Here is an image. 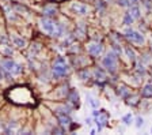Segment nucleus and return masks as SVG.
Masks as SVG:
<instances>
[{
    "mask_svg": "<svg viewBox=\"0 0 152 135\" xmlns=\"http://www.w3.org/2000/svg\"><path fill=\"white\" fill-rule=\"evenodd\" d=\"M39 23H41V27L44 30V33H46L50 37H60L63 34V26L58 22H56L54 19H52L50 16L41 18Z\"/></svg>",
    "mask_w": 152,
    "mask_h": 135,
    "instance_id": "f257e3e1",
    "label": "nucleus"
},
{
    "mask_svg": "<svg viewBox=\"0 0 152 135\" xmlns=\"http://www.w3.org/2000/svg\"><path fill=\"white\" fill-rule=\"evenodd\" d=\"M53 77L54 78H63L65 75H68L69 72V67L66 66V61L64 58H57L54 60V64H53Z\"/></svg>",
    "mask_w": 152,
    "mask_h": 135,
    "instance_id": "f03ea898",
    "label": "nucleus"
},
{
    "mask_svg": "<svg viewBox=\"0 0 152 135\" xmlns=\"http://www.w3.org/2000/svg\"><path fill=\"white\" fill-rule=\"evenodd\" d=\"M0 66H1V68L4 70L6 77H8V75H18L22 72V67H20L18 63H15L14 60H11V59H4V60H1Z\"/></svg>",
    "mask_w": 152,
    "mask_h": 135,
    "instance_id": "7ed1b4c3",
    "label": "nucleus"
},
{
    "mask_svg": "<svg viewBox=\"0 0 152 135\" xmlns=\"http://www.w3.org/2000/svg\"><path fill=\"white\" fill-rule=\"evenodd\" d=\"M117 53L115 52H109L107 55L103 58V66L104 68H107L109 72H115L117 71Z\"/></svg>",
    "mask_w": 152,
    "mask_h": 135,
    "instance_id": "20e7f679",
    "label": "nucleus"
},
{
    "mask_svg": "<svg viewBox=\"0 0 152 135\" xmlns=\"http://www.w3.org/2000/svg\"><path fill=\"white\" fill-rule=\"evenodd\" d=\"M125 37H126L129 41L134 42V44H142V42H144V37H142V34H140L139 32H134V30H132V29L126 30Z\"/></svg>",
    "mask_w": 152,
    "mask_h": 135,
    "instance_id": "39448f33",
    "label": "nucleus"
},
{
    "mask_svg": "<svg viewBox=\"0 0 152 135\" xmlns=\"http://www.w3.org/2000/svg\"><path fill=\"white\" fill-rule=\"evenodd\" d=\"M103 51V46L102 44H98V42H91L88 45V53L92 56H99Z\"/></svg>",
    "mask_w": 152,
    "mask_h": 135,
    "instance_id": "423d86ee",
    "label": "nucleus"
},
{
    "mask_svg": "<svg viewBox=\"0 0 152 135\" xmlns=\"http://www.w3.org/2000/svg\"><path fill=\"white\" fill-rule=\"evenodd\" d=\"M107 120H109L107 113H104V111H101V113H99L98 117H96V125H98V130H99V131L103 128L104 125L107 124Z\"/></svg>",
    "mask_w": 152,
    "mask_h": 135,
    "instance_id": "0eeeda50",
    "label": "nucleus"
},
{
    "mask_svg": "<svg viewBox=\"0 0 152 135\" xmlns=\"http://www.w3.org/2000/svg\"><path fill=\"white\" fill-rule=\"evenodd\" d=\"M72 11L76 14H79V15H86V14L88 13V8H87V6L83 3H73L72 4Z\"/></svg>",
    "mask_w": 152,
    "mask_h": 135,
    "instance_id": "6e6552de",
    "label": "nucleus"
},
{
    "mask_svg": "<svg viewBox=\"0 0 152 135\" xmlns=\"http://www.w3.org/2000/svg\"><path fill=\"white\" fill-rule=\"evenodd\" d=\"M57 120H58V123H60V125H69L71 123H72V120H71V117L68 116V113H61L58 112L57 113Z\"/></svg>",
    "mask_w": 152,
    "mask_h": 135,
    "instance_id": "1a4fd4ad",
    "label": "nucleus"
},
{
    "mask_svg": "<svg viewBox=\"0 0 152 135\" xmlns=\"http://www.w3.org/2000/svg\"><path fill=\"white\" fill-rule=\"evenodd\" d=\"M68 101H69V104H72V105H79V94H77V91L76 90H71L69 94H68Z\"/></svg>",
    "mask_w": 152,
    "mask_h": 135,
    "instance_id": "9d476101",
    "label": "nucleus"
},
{
    "mask_svg": "<svg viewBox=\"0 0 152 135\" xmlns=\"http://www.w3.org/2000/svg\"><path fill=\"white\" fill-rule=\"evenodd\" d=\"M44 15L45 16H53L54 14L57 13V7L54 6V4H49V6H45L44 7Z\"/></svg>",
    "mask_w": 152,
    "mask_h": 135,
    "instance_id": "9b49d317",
    "label": "nucleus"
},
{
    "mask_svg": "<svg viewBox=\"0 0 152 135\" xmlns=\"http://www.w3.org/2000/svg\"><path fill=\"white\" fill-rule=\"evenodd\" d=\"M141 96L142 97H152V83H148V85H145V86L142 87V90H141Z\"/></svg>",
    "mask_w": 152,
    "mask_h": 135,
    "instance_id": "f8f14e48",
    "label": "nucleus"
},
{
    "mask_svg": "<svg viewBox=\"0 0 152 135\" xmlns=\"http://www.w3.org/2000/svg\"><path fill=\"white\" fill-rule=\"evenodd\" d=\"M118 94H120V97H122V98H128V97L130 96V90L128 89L126 86H120L118 87Z\"/></svg>",
    "mask_w": 152,
    "mask_h": 135,
    "instance_id": "ddd939ff",
    "label": "nucleus"
},
{
    "mask_svg": "<svg viewBox=\"0 0 152 135\" xmlns=\"http://www.w3.org/2000/svg\"><path fill=\"white\" fill-rule=\"evenodd\" d=\"M128 13H129L130 15L134 18V19H139V18H140V8H139V7H136V6L130 7V10L128 11Z\"/></svg>",
    "mask_w": 152,
    "mask_h": 135,
    "instance_id": "4468645a",
    "label": "nucleus"
},
{
    "mask_svg": "<svg viewBox=\"0 0 152 135\" xmlns=\"http://www.w3.org/2000/svg\"><path fill=\"white\" fill-rule=\"evenodd\" d=\"M95 78H96V80L102 82V80L106 79V74H104L101 68H96V70H95Z\"/></svg>",
    "mask_w": 152,
    "mask_h": 135,
    "instance_id": "2eb2a0df",
    "label": "nucleus"
},
{
    "mask_svg": "<svg viewBox=\"0 0 152 135\" xmlns=\"http://www.w3.org/2000/svg\"><path fill=\"white\" fill-rule=\"evenodd\" d=\"M133 21H134V18H133V16L130 15L129 13H128L126 15H125V18H124V25H125V26H129V25H132Z\"/></svg>",
    "mask_w": 152,
    "mask_h": 135,
    "instance_id": "dca6fc26",
    "label": "nucleus"
},
{
    "mask_svg": "<svg viewBox=\"0 0 152 135\" xmlns=\"http://www.w3.org/2000/svg\"><path fill=\"white\" fill-rule=\"evenodd\" d=\"M14 42H15V45L18 46V48H23L26 45V42H25V40H22V38H19V37H14Z\"/></svg>",
    "mask_w": 152,
    "mask_h": 135,
    "instance_id": "f3484780",
    "label": "nucleus"
},
{
    "mask_svg": "<svg viewBox=\"0 0 152 135\" xmlns=\"http://www.w3.org/2000/svg\"><path fill=\"white\" fill-rule=\"evenodd\" d=\"M132 120H133V117H132V115H130V113H128V115H125L122 117V123L125 125H129L130 123H132Z\"/></svg>",
    "mask_w": 152,
    "mask_h": 135,
    "instance_id": "a211bd4d",
    "label": "nucleus"
},
{
    "mask_svg": "<svg viewBox=\"0 0 152 135\" xmlns=\"http://www.w3.org/2000/svg\"><path fill=\"white\" fill-rule=\"evenodd\" d=\"M125 52H126L128 58H129L130 60H134V59H136V55H134V51H133L132 48H129V46H128V48L125 49Z\"/></svg>",
    "mask_w": 152,
    "mask_h": 135,
    "instance_id": "6ab92c4d",
    "label": "nucleus"
},
{
    "mask_svg": "<svg viewBox=\"0 0 152 135\" xmlns=\"http://www.w3.org/2000/svg\"><path fill=\"white\" fill-rule=\"evenodd\" d=\"M79 78L82 80H86V79H88L90 78V72L87 70H83V71H80L79 72Z\"/></svg>",
    "mask_w": 152,
    "mask_h": 135,
    "instance_id": "aec40b11",
    "label": "nucleus"
},
{
    "mask_svg": "<svg viewBox=\"0 0 152 135\" xmlns=\"http://www.w3.org/2000/svg\"><path fill=\"white\" fill-rule=\"evenodd\" d=\"M128 104H129V105H137V104H139V97H132V98H130V96L128 97Z\"/></svg>",
    "mask_w": 152,
    "mask_h": 135,
    "instance_id": "412c9836",
    "label": "nucleus"
},
{
    "mask_svg": "<svg viewBox=\"0 0 152 135\" xmlns=\"http://www.w3.org/2000/svg\"><path fill=\"white\" fill-rule=\"evenodd\" d=\"M142 123H144V120H142L141 117H140V116H139V117H137V119H136V127H137V128H140V127H141V125H142Z\"/></svg>",
    "mask_w": 152,
    "mask_h": 135,
    "instance_id": "4be33fe9",
    "label": "nucleus"
},
{
    "mask_svg": "<svg viewBox=\"0 0 152 135\" xmlns=\"http://www.w3.org/2000/svg\"><path fill=\"white\" fill-rule=\"evenodd\" d=\"M118 4L122 7H126V6H129V0H118Z\"/></svg>",
    "mask_w": 152,
    "mask_h": 135,
    "instance_id": "5701e85b",
    "label": "nucleus"
},
{
    "mask_svg": "<svg viewBox=\"0 0 152 135\" xmlns=\"http://www.w3.org/2000/svg\"><path fill=\"white\" fill-rule=\"evenodd\" d=\"M88 100H90V104H91V105L94 106V108H96V106H98V103H96V101H95L94 98H92V97H90V96H88Z\"/></svg>",
    "mask_w": 152,
    "mask_h": 135,
    "instance_id": "b1692460",
    "label": "nucleus"
},
{
    "mask_svg": "<svg viewBox=\"0 0 152 135\" xmlns=\"http://www.w3.org/2000/svg\"><path fill=\"white\" fill-rule=\"evenodd\" d=\"M96 7L103 8V7H104V1H103V0H96Z\"/></svg>",
    "mask_w": 152,
    "mask_h": 135,
    "instance_id": "393cba45",
    "label": "nucleus"
},
{
    "mask_svg": "<svg viewBox=\"0 0 152 135\" xmlns=\"http://www.w3.org/2000/svg\"><path fill=\"white\" fill-rule=\"evenodd\" d=\"M53 132H56V134H64V128H53Z\"/></svg>",
    "mask_w": 152,
    "mask_h": 135,
    "instance_id": "a878e982",
    "label": "nucleus"
},
{
    "mask_svg": "<svg viewBox=\"0 0 152 135\" xmlns=\"http://www.w3.org/2000/svg\"><path fill=\"white\" fill-rule=\"evenodd\" d=\"M142 1H149V0H142Z\"/></svg>",
    "mask_w": 152,
    "mask_h": 135,
    "instance_id": "bb28decb",
    "label": "nucleus"
},
{
    "mask_svg": "<svg viewBox=\"0 0 152 135\" xmlns=\"http://www.w3.org/2000/svg\"><path fill=\"white\" fill-rule=\"evenodd\" d=\"M151 132H152V128H151Z\"/></svg>",
    "mask_w": 152,
    "mask_h": 135,
    "instance_id": "cd10ccee",
    "label": "nucleus"
}]
</instances>
